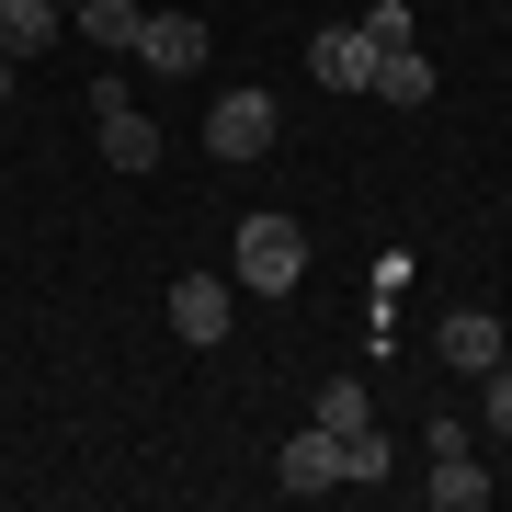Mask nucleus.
Listing matches in <instances>:
<instances>
[{"label": "nucleus", "instance_id": "nucleus-1", "mask_svg": "<svg viewBox=\"0 0 512 512\" xmlns=\"http://www.w3.org/2000/svg\"><path fill=\"white\" fill-rule=\"evenodd\" d=\"M296 274H308V228H296V217H239L228 285H239V296H285Z\"/></svg>", "mask_w": 512, "mask_h": 512}, {"label": "nucleus", "instance_id": "nucleus-2", "mask_svg": "<svg viewBox=\"0 0 512 512\" xmlns=\"http://www.w3.org/2000/svg\"><path fill=\"white\" fill-rule=\"evenodd\" d=\"M205 148L217 160H262L274 148V92H217L205 103Z\"/></svg>", "mask_w": 512, "mask_h": 512}, {"label": "nucleus", "instance_id": "nucleus-3", "mask_svg": "<svg viewBox=\"0 0 512 512\" xmlns=\"http://www.w3.org/2000/svg\"><path fill=\"white\" fill-rule=\"evenodd\" d=\"M92 126H103V160L114 171H148V160H160V126L126 103V80H92Z\"/></svg>", "mask_w": 512, "mask_h": 512}, {"label": "nucleus", "instance_id": "nucleus-4", "mask_svg": "<svg viewBox=\"0 0 512 512\" xmlns=\"http://www.w3.org/2000/svg\"><path fill=\"white\" fill-rule=\"evenodd\" d=\"M228 308H239V285H228V274H183V285H171V330H183L194 353H217V342H228Z\"/></svg>", "mask_w": 512, "mask_h": 512}, {"label": "nucleus", "instance_id": "nucleus-5", "mask_svg": "<svg viewBox=\"0 0 512 512\" xmlns=\"http://www.w3.org/2000/svg\"><path fill=\"white\" fill-rule=\"evenodd\" d=\"M376 35H365V23H330V35L308 46V80H319V92H365V80H376Z\"/></svg>", "mask_w": 512, "mask_h": 512}, {"label": "nucleus", "instance_id": "nucleus-6", "mask_svg": "<svg viewBox=\"0 0 512 512\" xmlns=\"http://www.w3.org/2000/svg\"><path fill=\"white\" fill-rule=\"evenodd\" d=\"M137 57H148V69H171V80H194V69H205V23H194V12H148Z\"/></svg>", "mask_w": 512, "mask_h": 512}, {"label": "nucleus", "instance_id": "nucleus-7", "mask_svg": "<svg viewBox=\"0 0 512 512\" xmlns=\"http://www.w3.org/2000/svg\"><path fill=\"white\" fill-rule=\"evenodd\" d=\"M285 490H296V501H319V490H342V444H330L319 421H308V433L285 444Z\"/></svg>", "mask_w": 512, "mask_h": 512}, {"label": "nucleus", "instance_id": "nucleus-8", "mask_svg": "<svg viewBox=\"0 0 512 512\" xmlns=\"http://www.w3.org/2000/svg\"><path fill=\"white\" fill-rule=\"evenodd\" d=\"M365 92H376V103H399V114H421V103H433V57H421V46H387Z\"/></svg>", "mask_w": 512, "mask_h": 512}, {"label": "nucleus", "instance_id": "nucleus-9", "mask_svg": "<svg viewBox=\"0 0 512 512\" xmlns=\"http://www.w3.org/2000/svg\"><path fill=\"white\" fill-rule=\"evenodd\" d=\"M444 365H456V376H490L501 365V319L490 308H456V319H444Z\"/></svg>", "mask_w": 512, "mask_h": 512}, {"label": "nucleus", "instance_id": "nucleus-10", "mask_svg": "<svg viewBox=\"0 0 512 512\" xmlns=\"http://www.w3.org/2000/svg\"><path fill=\"white\" fill-rule=\"evenodd\" d=\"M57 35H69L57 0H0V46H12V57H35V46H57Z\"/></svg>", "mask_w": 512, "mask_h": 512}, {"label": "nucleus", "instance_id": "nucleus-11", "mask_svg": "<svg viewBox=\"0 0 512 512\" xmlns=\"http://www.w3.org/2000/svg\"><path fill=\"white\" fill-rule=\"evenodd\" d=\"M319 433H330V444H353V433H376V410H365V376H342V387H319Z\"/></svg>", "mask_w": 512, "mask_h": 512}, {"label": "nucleus", "instance_id": "nucleus-12", "mask_svg": "<svg viewBox=\"0 0 512 512\" xmlns=\"http://www.w3.org/2000/svg\"><path fill=\"white\" fill-rule=\"evenodd\" d=\"M69 23H80L92 46H137V35H148V12H137V0H80Z\"/></svg>", "mask_w": 512, "mask_h": 512}, {"label": "nucleus", "instance_id": "nucleus-13", "mask_svg": "<svg viewBox=\"0 0 512 512\" xmlns=\"http://www.w3.org/2000/svg\"><path fill=\"white\" fill-rule=\"evenodd\" d=\"M478 410H490V433L512 444V365H490V376H478Z\"/></svg>", "mask_w": 512, "mask_h": 512}, {"label": "nucleus", "instance_id": "nucleus-14", "mask_svg": "<svg viewBox=\"0 0 512 512\" xmlns=\"http://www.w3.org/2000/svg\"><path fill=\"white\" fill-rule=\"evenodd\" d=\"M0 103H12V46H0Z\"/></svg>", "mask_w": 512, "mask_h": 512}, {"label": "nucleus", "instance_id": "nucleus-15", "mask_svg": "<svg viewBox=\"0 0 512 512\" xmlns=\"http://www.w3.org/2000/svg\"><path fill=\"white\" fill-rule=\"evenodd\" d=\"M57 12H80V0H57Z\"/></svg>", "mask_w": 512, "mask_h": 512}]
</instances>
